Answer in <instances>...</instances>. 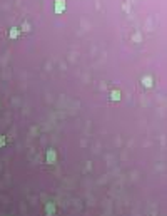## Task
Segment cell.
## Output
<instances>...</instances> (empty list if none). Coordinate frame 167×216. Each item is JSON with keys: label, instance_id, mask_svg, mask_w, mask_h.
<instances>
[{"label": "cell", "instance_id": "cell-1", "mask_svg": "<svg viewBox=\"0 0 167 216\" xmlns=\"http://www.w3.org/2000/svg\"><path fill=\"white\" fill-rule=\"evenodd\" d=\"M65 8H67V5H65V2H64V0H55V7H54L55 14H64V12H65Z\"/></svg>", "mask_w": 167, "mask_h": 216}, {"label": "cell", "instance_id": "cell-7", "mask_svg": "<svg viewBox=\"0 0 167 216\" xmlns=\"http://www.w3.org/2000/svg\"><path fill=\"white\" fill-rule=\"evenodd\" d=\"M45 211H47L49 214H54V211H55V206H54V205H47V206H45Z\"/></svg>", "mask_w": 167, "mask_h": 216}, {"label": "cell", "instance_id": "cell-8", "mask_svg": "<svg viewBox=\"0 0 167 216\" xmlns=\"http://www.w3.org/2000/svg\"><path fill=\"white\" fill-rule=\"evenodd\" d=\"M5 146V136H0V148Z\"/></svg>", "mask_w": 167, "mask_h": 216}, {"label": "cell", "instance_id": "cell-3", "mask_svg": "<svg viewBox=\"0 0 167 216\" xmlns=\"http://www.w3.org/2000/svg\"><path fill=\"white\" fill-rule=\"evenodd\" d=\"M120 97H122V94H120L119 89H115V90H112V92H110V101H112V102H115V101L119 102Z\"/></svg>", "mask_w": 167, "mask_h": 216}, {"label": "cell", "instance_id": "cell-2", "mask_svg": "<svg viewBox=\"0 0 167 216\" xmlns=\"http://www.w3.org/2000/svg\"><path fill=\"white\" fill-rule=\"evenodd\" d=\"M47 161L52 162V164L57 161V152H55V149H50V151H47Z\"/></svg>", "mask_w": 167, "mask_h": 216}, {"label": "cell", "instance_id": "cell-5", "mask_svg": "<svg viewBox=\"0 0 167 216\" xmlns=\"http://www.w3.org/2000/svg\"><path fill=\"white\" fill-rule=\"evenodd\" d=\"M142 86H144V87H147V89H149V87H152V86H154V82H152V77H150V76H145V77H142Z\"/></svg>", "mask_w": 167, "mask_h": 216}, {"label": "cell", "instance_id": "cell-6", "mask_svg": "<svg viewBox=\"0 0 167 216\" xmlns=\"http://www.w3.org/2000/svg\"><path fill=\"white\" fill-rule=\"evenodd\" d=\"M30 30H32V27H30V24L27 20H24L22 22V25H20V32H25V34H29Z\"/></svg>", "mask_w": 167, "mask_h": 216}, {"label": "cell", "instance_id": "cell-4", "mask_svg": "<svg viewBox=\"0 0 167 216\" xmlns=\"http://www.w3.org/2000/svg\"><path fill=\"white\" fill-rule=\"evenodd\" d=\"M18 35H20V29H18V27H12V29L8 30V37H10V39H18Z\"/></svg>", "mask_w": 167, "mask_h": 216}]
</instances>
